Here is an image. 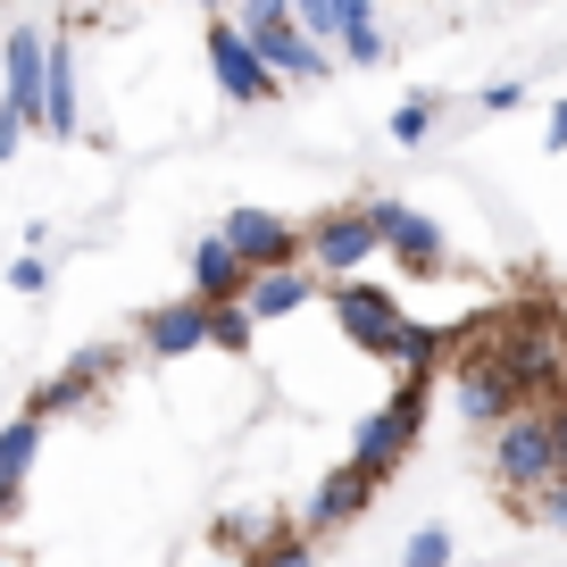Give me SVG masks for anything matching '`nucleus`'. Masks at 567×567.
Returning a JSON list of instances; mask_svg holds the SVG:
<instances>
[{"instance_id": "f257e3e1", "label": "nucleus", "mask_w": 567, "mask_h": 567, "mask_svg": "<svg viewBox=\"0 0 567 567\" xmlns=\"http://www.w3.org/2000/svg\"><path fill=\"white\" fill-rule=\"evenodd\" d=\"M559 476V434H550V401H517L509 417L493 425V484L509 501H534Z\"/></svg>"}, {"instance_id": "f03ea898", "label": "nucleus", "mask_w": 567, "mask_h": 567, "mask_svg": "<svg viewBox=\"0 0 567 567\" xmlns=\"http://www.w3.org/2000/svg\"><path fill=\"white\" fill-rule=\"evenodd\" d=\"M425 409H434V375H401V384H392V401H384V409H375V417L351 434V467H368V476L384 484L392 467H401L409 451H417Z\"/></svg>"}, {"instance_id": "7ed1b4c3", "label": "nucleus", "mask_w": 567, "mask_h": 567, "mask_svg": "<svg viewBox=\"0 0 567 567\" xmlns=\"http://www.w3.org/2000/svg\"><path fill=\"white\" fill-rule=\"evenodd\" d=\"M234 25H243V42L267 59V68L284 75V84H309V75H334V59H326V42L309 34L301 18H292V0H267V9H234Z\"/></svg>"}, {"instance_id": "20e7f679", "label": "nucleus", "mask_w": 567, "mask_h": 567, "mask_svg": "<svg viewBox=\"0 0 567 567\" xmlns=\"http://www.w3.org/2000/svg\"><path fill=\"white\" fill-rule=\"evenodd\" d=\"M451 401H460V417L476 425V434H493V425L509 417L526 392H517V375L501 368V351H484V342H460V351H451Z\"/></svg>"}, {"instance_id": "39448f33", "label": "nucleus", "mask_w": 567, "mask_h": 567, "mask_svg": "<svg viewBox=\"0 0 567 567\" xmlns=\"http://www.w3.org/2000/svg\"><path fill=\"white\" fill-rule=\"evenodd\" d=\"M200 51H209V75H217V92H226L234 109H267V101L284 92V75H276V68H267V59L243 42V25H234V18H209Z\"/></svg>"}, {"instance_id": "423d86ee", "label": "nucleus", "mask_w": 567, "mask_h": 567, "mask_svg": "<svg viewBox=\"0 0 567 567\" xmlns=\"http://www.w3.org/2000/svg\"><path fill=\"white\" fill-rule=\"evenodd\" d=\"M326 309H334L342 342H351V351H368V359H392V342H401V326H409V309L392 301V292H375V284H359V276H342Z\"/></svg>"}, {"instance_id": "0eeeda50", "label": "nucleus", "mask_w": 567, "mask_h": 567, "mask_svg": "<svg viewBox=\"0 0 567 567\" xmlns=\"http://www.w3.org/2000/svg\"><path fill=\"white\" fill-rule=\"evenodd\" d=\"M42 75H51V34L18 25L0 42V117H18L25 134H42Z\"/></svg>"}, {"instance_id": "6e6552de", "label": "nucleus", "mask_w": 567, "mask_h": 567, "mask_svg": "<svg viewBox=\"0 0 567 567\" xmlns=\"http://www.w3.org/2000/svg\"><path fill=\"white\" fill-rule=\"evenodd\" d=\"M368 217H375V243H384L409 276H443V267H451L443 226H434V217H417L409 200H368Z\"/></svg>"}, {"instance_id": "1a4fd4ad", "label": "nucleus", "mask_w": 567, "mask_h": 567, "mask_svg": "<svg viewBox=\"0 0 567 567\" xmlns=\"http://www.w3.org/2000/svg\"><path fill=\"white\" fill-rule=\"evenodd\" d=\"M301 234H309V267H318V276H334V284L359 276V267L384 250V243H375V217H368V209H326L318 226H301Z\"/></svg>"}, {"instance_id": "9d476101", "label": "nucleus", "mask_w": 567, "mask_h": 567, "mask_svg": "<svg viewBox=\"0 0 567 567\" xmlns=\"http://www.w3.org/2000/svg\"><path fill=\"white\" fill-rule=\"evenodd\" d=\"M217 234L243 250L250 276H259V267H292V259H309V234L292 226V217H276V209H234Z\"/></svg>"}, {"instance_id": "9b49d317", "label": "nucleus", "mask_w": 567, "mask_h": 567, "mask_svg": "<svg viewBox=\"0 0 567 567\" xmlns=\"http://www.w3.org/2000/svg\"><path fill=\"white\" fill-rule=\"evenodd\" d=\"M109 375H117V342H92V351H75L68 368L51 375V384H34V401H25V417H42V425H51V417H68V409H84L92 392L109 384Z\"/></svg>"}, {"instance_id": "f8f14e48", "label": "nucleus", "mask_w": 567, "mask_h": 567, "mask_svg": "<svg viewBox=\"0 0 567 567\" xmlns=\"http://www.w3.org/2000/svg\"><path fill=\"white\" fill-rule=\"evenodd\" d=\"M368 501H375V476L342 460V467H326V476H318L301 526H309V534H342V526H359V517H368Z\"/></svg>"}, {"instance_id": "ddd939ff", "label": "nucleus", "mask_w": 567, "mask_h": 567, "mask_svg": "<svg viewBox=\"0 0 567 567\" xmlns=\"http://www.w3.org/2000/svg\"><path fill=\"white\" fill-rule=\"evenodd\" d=\"M318 284H326V276H318L309 259H292V267H259V276L243 284V309H250L259 326H276V318H292V309L318 301Z\"/></svg>"}, {"instance_id": "4468645a", "label": "nucleus", "mask_w": 567, "mask_h": 567, "mask_svg": "<svg viewBox=\"0 0 567 567\" xmlns=\"http://www.w3.org/2000/svg\"><path fill=\"white\" fill-rule=\"evenodd\" d=\"M142 351H151V359H193V351H209V301H200V292H184V301L151 309V318H142Z\"/></svg>"}, {"instance_id": "2eb2a0df", "label": "nucleus", "mask_w": 567, "mask_h": 567, "mask_svg": "<svg viewBox=\"0 0 567 567\" xmlns=\"http://www.w3.org/2000/svg\"><path fill=\"white\" fill-rule=\"evenodd\" d=\"M243 284H250L243 250H234L226 234H200V243H193V292H200V301H243Z\"/></svg>"}, {"instance_id": "dca6fc26", "label": "nucleus", "mask_w": 567, "mask_h": 567, "mask_svg": "<svg viewBox=\"0 0 567 567\" xmlns=\"http://www.w3.org/2000/svg\"><path fill=\"white\" fill-rule=\"evenodd\" d=\"M75 125H84V109H75V51L51 34V75H42V134L68 142Z\"/></svg>"}, {"instance_id": "f3484780", "label": "nucleus", "mask_w": 567, "mask_h": 567, "mask_svg": "<svg viewBox=\"0 0 567 567\" xmlns=\"http://www.w3.org/2000/svg\"><path fill=\"white\" fill-rule=\"evenodd\" d=\"M34 451H42V417H9L0 425V509H18L25 476H34Z\"/></svg>"}, {"instance_id": "a211bd4d", "label": "nucleus", "mask_w": 567, "mask_h": 567, "mask_svg": "<svg viewBox=\"0 0 567 567\" xmlns=\"http://www.w3.org/2000/svg\"><path fill=\"white\" fill-rule=\"evenodd\" d=\"M309 543H318L309 526H267L243 559H250V567H309Z\"/></svg>"}, {"instance_id": "6ab92c4d", "label": "nucleus", "mask_w": 567, "mask_h": 567, "mask_svg": "<svg viewBox=\"0 0 567 567\" xmlns=\"http://www.w3.org/2000/svg\"><path fill=\"white\" fill-rule=\"evenodd\" d=\"M434 125H443V92H409V101L392 109V125H384V134L401 142V151H417V142L434 134Z\"/></svg>"}, {"instance_id": "aec40b11", "label": "nucleus", "mask_w": 567, "mask_h": 567, "mask_svg": "<svg viewBox=\"0 0 567 567\" xmlns=\"http://www.w3.org/2000/svg\"><path fill=\"white\" fill-rule=\"evenodd\" d=\"M250 334H259V318H250L243 301H209V351H250Z\"/></svg>"}, {"instance_id": "412c9836", "label": "nucleus", "mask_w": 567, "mask_h": 567, "mask_svg": "<svg viewBox=\"0 0 567 567\" xmlns=\"http://www.w3.org/2000/svg\"><path fill=\"white\" fill-rule=\"evenodd\" d=\"M509 509L526 517V526H559V534H567V467H559V476H550L534 501H509Z\"/></svg>"}, {"instance_id": "4be33fe9", "label": "nucleus", "mask_w": 567, "mask_h": 567, "mask_svg": "<svg viewBox=\"0 0 567 567\" xmlns=\"http://www.w3.org/2000/svg\"><path fill=\"white\" fill-rule=\"evenodd\" d=\"M401 567H451V526H417L401 543Z\"/></svg>"}, {"instance_id": "5701e85b", "label": "nucleus", "mask_w": 567, "mask_h": 567, "mask_svg": "<svg viewBox=\"0 0 567 567\" xmlns=\"http://www.w3.org/2000/svg\"><path fill=\"white\" fill-rule=\"evenodd\" d=\"M42 284H51V259H42V250H18V259H9V292H25V301H34Z\"/></svg>"}, {"instance_id": "b1692460", "label": "nucleus", "mask_w": 567, "mask_h": 567, "mask_svg": "<svg viewBox=\"0 0 567 567\" xmlns=\"http://www.w3.org/2000/svg\"><path fill=\"white\" fill-rule=\"evenodd\" d=\"M484 109H526V84H509V75H501V84H484Z\"/></svg>"}, {"instance_id": "393cba45", "label": "nucleus", "mask_w": 567, "mask_h": 567, "mask_svg": "<svg viewBox=\"0 0 567 567\" xmlns=\"http://www.w3.org/2000/svg\"><path fill=\"white\" fill-rule=\"evenodd\" d=\"M543 151H567V101H550V117H543Z\"/></svg>"}, {"instance_id": "a878e982", "label": "nucleus", "mask_w": 567, "mask_h": 567, "mask_svg": "<svg viewBox=\"0 0 567 567\" xmlns=\"http://www.w3.org/2000/svg\"><path fill=\"white\" fill-rule=\"evenodd\" d=\"M550 434H559V467H567V392H550Z\"/></svg>"}, {"instance_id": "bb28decb", "label": "nucleus", "mask_w": 567, "mask_h": 567, "mask_svg": "<svg viewBox=\"0 0 567 567\" xmlns=\"http://www.w3.org/2000/svg\"><path fill=\"white\" fill-rule=\"evenodd\" d=\"M18 142H25V125H18V117H0V159H18Z\"/></svg>"}, {"instance_id": "cd10ccee", "label": "nucleus", "mask_w": 567, "mask_h": 567, "mask_svg": "<svg viewBox=\"0 0 567 567\" xmlns=\"http://www.w3.org/2000/svg\"><path fill=\"white\" fill-rule=\"evenodd\" d=\"M200 9H209V18H226V9H234V0H200Z\"/></svg>"}, {"instance_id": "c85d7f7f", "label": "nucleus", "mask_w": 567, "mask_h": 567, "mask_svg": "<svg viewBox=\"0 0 567 567\" xmlns=\"http://www.w3.org/2000/svg\"><path fill=\"white\" fill-rule=\"evenodd\" d=\"M234 9H267V0H234Z\"/></svg>"}, {"instance_id": "c756f323", "label": "nucleus", "mask_w": 567, "mask_h": 567, "mask_svg": "<svg viewBox=\"0 0 567 567\" xmlns=\"http://www.w3.org/2000/svg\"><path fill=\"white\" fill-rule=\"evenodd\" d=\"M217 567H250V559H217Z\"/></svg>"}, {"instance_id": "7c9ffc66", "label": "nucleus", "mask_w": 567, "mask_h": 567, "mask_svg": "<svg viewBox=\"0 0 567 567\" xmlns=\"http://www.w3.org/2000/svg\"><path fill=\"white\" fill-rule=\"evenodd\" d=\"M0 526H9V509H0Z\"/></svg>"}, {"instance_id": "2f4dec72", "label": "nucleus", "mask_w": 567, "mask_h": 567, "mask_svg": "<svg viewBox=\"0 0 567 567\" xmlns=\"http://www.w3.org/2000/svg\"><path fill=\"white\" fill-rule=\"evenodd\" d=\"M0 567H9V559H0Z\"/></svg>"}]
</instances>
